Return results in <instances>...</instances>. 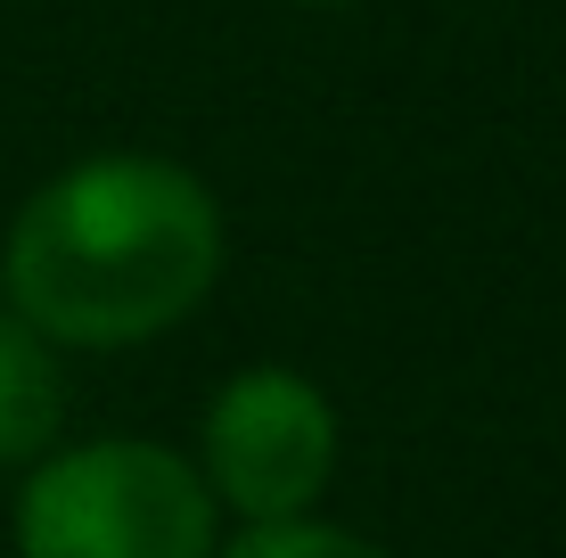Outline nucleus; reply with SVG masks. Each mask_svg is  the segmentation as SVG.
<instances>
[{
	"mask_svg": "<svg viewBox=\"0 0 566 558\" xmlns=\"http://www.w3.org/2000/svg\"><path fill=\"white\" fill-rule=\"evenodd\" d=\"M222 214L181 165L99 157L57 172L9 230V304L42 337L132 345L156 337L213 287Z\"/></svg>",
	"mask_w": 566,
	"mask_h": 558,
	"instance_id": "nucleus-1",
	"label": "nucleus"
},
{
	"mask_svg": "<svg viewBox=\"0 0 566 558\" xmlns=\"http://www.w3.org/2000/svg\"><path fill=\"white\" fill-rule=\"evenodd\" d=\"M17 543L25 558H206L213 502L165 444H83L25 485Z\"/></svg>",
	"mask_w": 566,
	"mask_h": 558,
	"instance_id": "nucleus-2",
	"label": "nucleus"
},
{
	"mask_svg": "<svg viewBox=\"0 0 566 558\" xmlns=\"http://www.w3.org/2000/svg\"><path fill=\"white\" fill-rule=\"evenodd\" d=\"M337 468V419L296 370H247L206 411V476L255 526L304 517Z\"/></svg>",
	"mask_w": 566,
	"mask_h": 558,
	"instance_id": "nucleus-3",
	"label": "nucleus"
},
{
	"mask_svg": "<svg viewBox=\"0 0 566 558\" xmlns=\"http://www.w3.org/2000/svg\"><path fill=\"white\" fill-rule=\"evenodd\" d=\"M57 419H66V394H57V361H50L42 329L0 313V468L42 460Z\"/></svg>",
	"mask_w": 566,
	"mask_h": 558,
	"instance_id": "nucleus-4",
	"label": "nucleus"
},
{
	"mask_svg": "<svg viewBox=\"0 0 566 558\" xmlns=\"http://www.w3.org/2000/svg\"><path fill=\"white\" fill-rule=\"evenodd\" d=\"M230 558H386V550H369V543H354V534H337V526L271 517V526L239 534V550H230Z\"/></svg>",
	"mask_w": 566,
	"mask_h": 558,
	"instance_id": "nucleus-5",
	"label": "nucleus"
},
{
	"mask_svg": "<svg viewBox=\"0 0 566 558\" xmlns=\"http://www.w3.org/2000/svg\"><path fill=\"white\" fill-rule=\"evenodd\" d=\"M312 9H328V0H312Z\"/></svg>",
	"mask_w": 566,
	"mask_h": 558,
	"instance_id": "nucleus-6",
	"label": "nucleus"
}]
</instances>
